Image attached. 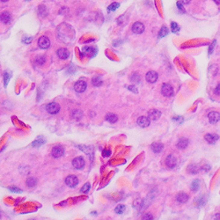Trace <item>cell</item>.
<instances>
[{"mask_svg": "<svg viewBox=\"0 0 220 220\" xmlns=\"http://www.w3.org/2000/svg\"><path fill=\"white\" fill-rule=\"evenodd\" d=\"M161 93L164 96L166 97H171L174 95V88L170 84H163L162 87H161Z\"/></svg>", "mask_w": 220, "mask_h": 220, "instance_id": "cell-1", "label": "cell"}, {"mask_svg": "<svg viewBox=\"0 0 220 220\" xmlns=\"http://www.w3.org/2000/svg\"><path fill=\"white\" fill-rule=\"evenodd\" d=\"M47 112L50 115H56L60 110V106L56 102H51L47 105Z\"/></svg>", "mask_w": 220, "mask_h": 220, "instance_id": "cell-2", "label": "cell"}, {"mask_svg": "<svg viewBox=\"0 0 220 220\" xmlns=\"http://www.w3.org/2000/svg\"><path fill=\"white\" fill-rule=\"evenodd\" d=\"M65 183L70 187H75L79 184V179L75 175H69L65 179Z\"/></svg>", "mask_w": 220, "mask_h": 220, "instance_id": "cell-3", "label": "cell"}, {"mask_svg": "<svg viewBox=\"0 0 220 220\" xmlns=\"http://www.w3.org/2000/svg\"><path fill=\"white\" fill-rule=\"evenodd\" d=\"M72 166L75 169H82L85 166V160L82 157H77L72 160Z\"/></svg>", "mask_w": 220, "mask_h": 220, "instance_id": "cell-4", "label": "cell"}, {"mask_svg": "<svg viewBox=\"0 0 220 220\" xmlns=\"http://www.w3.org/2000/svg\"><path fill=\"white\" fill-rule=\"evenodd\" d=\"M38 45H39V47L41 48L46 49V48H49V46H50V41L46 36H42L39 39V41H38Z\"/></svg>", "mask_w": 220, "mask_h": 220, "instance_id": "cell-5", "label": "cell"}, {"mask_svg": "<svg viewBox=\"0 0 220 220\" xmlns=\"http://www.w3.org/2000/svg\"><path fill=\"white\" fill-rule=\"evenodd\" d=\"M64 153V150L62 146L58 145V146H55L53 147L52 151H51V154L54 158L56 159H58V158H61Z\"/></svg>", "mask_w": 220, "mask_h": 220, "instance_id": "cell-6", "label": "cell"}, {"mask_svg": "<svg viewBox=\"0 0 220 220\" xmlns=\"http://www.w3.org/2000/svg\"><path fill=\"white\" fill-rule=\"evenodd\" d=\"M131 29H132L134 34L140 35V34H142L144 31V24L141 23V22H136V23L132 25Z\"/></svg>", "mask_w": 220, "mask_h": 220, "instance_id": "cell-7", "label": "cell"}, {"mask_svg": "<svg viewBox=\"0 0 220 220\" xmlns=\"http://www.w3.org/2000/svg\"><path fill=\"white\" fill-rule=\"evenodd\" d=\"M158 73L154 70H150L146 73V76H145V79L147 82L149 83H155V82L158 80Z\"/></svg>", "mask_w": 220, "mask_h": 220, "instance_id": "cell-8", "label": "cell"}, {"mask_svg": "<svg viewBox=\"0 0 220 220\" xmlns=\"http://www.w3.org/2000/svg\"><path fill=\"white\" fill-rule=\"evenodd\" d=\"M86 83L83 80H79V81L76 82V84L74 85V89L77 93H84L86 89Z\"/></svg>", "mask_w": 220, "mask_h": 220, "instance_id": "cell-9", "label": "cell"}, {"mask_svg": "<svg viewBox=\"0 0 220 220\" xmlns=\"http://www.w3.org/2000/svg\"><path fill=\"white\" fill-rule=\"evenodd\" d=\"M166 165L168 168H174L177 165V160L175 159V157L173 155H168L167 158L166 159Z\"/></svg>", "mask_w": 220, "mask_h": 220, "instance_id": "cell-10", "label": "cell"}, {"mask_svg": "<svg viewBox=\"0 0 220 220\" xmlns=\"http://www.w3.org/2000/svg\"><path fill=\"white\" fill-rule=\"evenodd\" d=\"M138 124L142 128L148 127L150 125V119L146 116H140L138 119Z\"/></svg>", "mask_w": 220, "mask_h": 220, "instance_id": "cell-11", "label": "cell"}, {"mask_svg": "<svg viewBox=\"0 0 220 220\" xmlns=\"http://www.w3.org/2000/svg\"><path fill=\"white\" fill-rule=\"evenodd\" d=\"M208 118L210 123L215 124L220 120L219 113H218V112H210L208 115Z\"/></svg>", "mask_w": 220, "mask_h": 220, "instance_id": "cell-12", "label": "cell"}, {"mask_svg": "<svg viewBox=\"0 0 220 220\" xmlns=\"http://www.w3.org/2000/svg\"><path fill=\"white\" fill-rule=\"evenodd\" d=\"M160 116H161L160 111H159L157 109H151L148 112V118L152 121H156V120L160 119Z\"/></svg>", "mask_w": 220, "mask_h": 220, "instance_id": "cell-13", "label": "cell"}, {"mask_svg": "<svg viewBox=\"0 0 220 220\" xmlns=\"http://www.w3.org/2000/svg\"><path fill=\"white\" fill-rule=\"evenodd\" d=\"M12 20L11 13L9 12H3L0 15V20L4 24H8Z\"/></svg>", "mask_w": 220, "mask_h": 220, "instance_id": "cell-14", "label": "cell"}, {"mask_svg": "<svg viewBox=\"0 0 220 220\" xmlns=\"http://www.w3.org/2000/svg\"><path fill=\"white\" fill-rule=\"evenodd\" d=\"M151 148L153 152H155V153H160V152H161V151H163V149H164V145H163V144H161V143L155 142V143H153V144H151Z\"/></svg>", "mask_w": 220, "mask_h": 220, "instance_id": "cell-15", "label": "cell"}, {"mask_svg": "<svg viewBox=\"0 0 220 220\" xmlns=\"http://www.w3.org/2000/svg\"><path fill=\"white\" fill-rule=\"evenodd\" d=\"M57 54L58 57L60 58V59H66L70 56L69 50L66 49V48H59L57 50Z\"/></svg>", "mask_w": 220, "mask_h": 220, "instance_id": "cell-16", "label": "cell"}, {"mask_svg": "<svg viewBox=\"0 0 220 220\" xmlns=\"http://www.w3.org/2000/svg\"><path fill=\"white\" fill-rule=\"evenodd\" d=\"M176 200L180 203H185L187 202L188 200V196L186 194V193H179L177 196H176Z\"/></svg>", "mask_w": 220, "mask_h": 220, "instance_id": "cell-17", "label": "cell"}, {"mask_svg": "<svg viewBox=\"0 0 220 220\" xmlns=\"http://www.w3.org/2000/svg\"><path fill=\"white\" fill-rule=\"evenodd\" d=\"M176 145H177V147H178L179 149L183 150V149L187 148V146L188 145V140L186 138H180L178 140Z\"/></svg>", "mask_w": 220, "mask_h": 220, "instance_id": "cell-18", "label": "cell"}, {"mask_svg": "<svg viewBox=\"0 0 220 220\" xmlns=\"http://www.w3.org/2000/svg\"><path fill=\"white\" fill-rule=\"evenodd\" d=\"M204 138L209 144H214L218 139V136L217 134H207L204 137Z\"/></svg>", "mask_w": 220, "mask_h": 220, "instance_id": "cell-19", "label": "cell"}, {"mask_svg": "<svg viewBox=\"0 0 220 220\" xmlns=\"http://www.w3.org/2000/svg\"><path fill=\"white\" fill-rule=\"evenodd\" d=\"M187 172L191 174H196L199 172V167L196 164H190L187 166Z\"/></svg>", "mask_w": 220, "mask_h": 220, "instance_id": "cell-20", "label": "cell"}, {"mask_svg": "<svg viewBox=\"0 0 220 220\" xmlns=\"http://www.w3.org/2000/svg\"><path fill=\"white\" fill-rule=\"evenodd\" d=\"M83 53L85 54V55H86V56H89V57H93L94 55H95V50H94V48H90V47H86V48H83Z\"/></svg>", "mask_w": 220, "mask_h": 220, "instance_id": "cell-21", "label": "cell"}, {"mask_svg": "<svg viewBox=\"0 0 220 220\" xmlns=\"http://www.w3.org/2000/svg\"><path fill=\"white\" fill-rule=\"evenodd\" d=\"M106 120L107 122H111V123H115V122H117V120H118V116L115 115V114L109 113V114H107V116H106Z\"/></svg>", "mask_w": 220, "mask_h": 220, "instance_id": "cell-22", "label": "cell"}, {"mask_svg": "<svg viewBox=\"0 0 220 220\" xmlns=\"http://www.w3.org/2000/svg\"><path fill=\"white\" fill-rule=\"evenodd\" d=\"M36 183H37V181H36V179L34 178V177H30V178H28L27 180H26V186L28 187H35L36 185Z\"/></svg>", "mask_w": 220, "mask_h": 220, "instance_id": "cell-23", "label": "cell"}, {"mask_svg": "<svg viewBox=\"0 0 220 220\" xmlns=\"http://www.w3.org/2000/svg\"><path fill=\"white\" fill-rule=\"evenodd\" d=\"M92 84H93L94 86H101L102 84H103V82L101 80V79L100 78V77H94L93 78V79H92Z\"/></svg>", "mask_w": 220, "mask_h": 220, "instance_id": "cell-24", "label": "cell"}, {"mask_svg": "<svg viewBox=\"0 0 220 220\" xmlns=\"http://www.w3.org/2000/svg\"><path fill=\"white\" fill-rule=\"evenodd\" d=\"M125 205H123V204H119L116 209H115V211H116V213L117 214H122L124 211H125Z\"/></svg>", "mask_w": 220, "mask_h": 220, "instance_id": "cell-25", "label": "cell"}, {"mask_svg": "<svg viewBox=\"0 0 220 220\" xmlns=\"http://www.w3.org/2000/svg\"><path fill=\"white\" fill-rule=\"evenodd\" d=\"M72 117L75 119V120H79L82 117V112L79 110H74L71 114Z\"/></svg>", "mask_w": 220, "mask_h": 220, "instance_id": "cell-26", "label": "cell"}, {"mask_svg": "<svg viewBox=\"0 0 220 220\" xmlns=\"http://www.w3.org/2000/svg\"><path fill=\"white\" fill-rule=\"evenodd\" d=\"M130 81L138 84L140 81V76H139L138 73H133L131 75V77H130Z\"/></svg>", "mask_w": 220, "mask_h": 220, "instance_id": "cell-27", "label": "cell"}, {"mask_svg": "<svg viewBox=\"0 0 220 220\" xmlns=\"http://www.w3.org/2000/svg\"><path fill=\"white\" fill-rule=\"evenodd\" d=\"M199 187H200V182L198 180H195L192 181V184H191V188L193 191H197L199 189Z\"/></svg>", "mask_w": 220, "mask_h": 220, "instance_id": "cell-28", "label": "cell"}, {"mask_svg": "<svg viewBox=\"0 0 220 220\" xmlns=\"http://www.w3.org/2000/svg\"><path fill=\"white\" fill-rule=\"evenodd\" d=\"M35 62L39 65L43 64L45 63V57H43V56H38L37 57L35 58Z\"/></svg>", "mask_w": 220, "mask_h": 220, "instance_id": "cell-29", "label": "cell"}, {"mask_svg": "<svg viewBox=\"0 0 220 220\" xmlns=\"http://www.w3.org/2000/svg\"><path fill=\"white\" fill-rule=\"evenodd\" d=\"M119 4L118 3H112L108 7H107V9H108V11H112V12H114V11H116V9L119 7Z\"/></svg>", "mask_w": 220, "mask_h": 220, "instance_id": "cell-30", "label": "cell"}, {"mask_svg": "<svg viewBox=\"0 0 220 220\" xmlns=\"http://www.w3.org/2000/svg\"><path fill=\"white\" fill-rule=\"evenodd\" d=\"M39 13H40L42 16H46L47 13H48L46 7L43 6V5H41V6L39 7Z\"/></svg>", "mask_w": 220, "mask_h": 220, "instance_id": "cell-31", "label": "cell"}, {"mask_svg": "<svg viewBox=\"0 0 220 220\" xmlns=\"http://www.w3.org/2000/svg\"><path fill=\"white\" fill-rule=\"evenodd\" d=\"M90 184L89 183H85V185L82 187L81 188V192L82 193H84V194H86V193H88V191L90 190Z\"/></svg>", "mask_w": 220, "mask_h": 220, "instance_id": "cell-32", "label": "cell"}, {"mask_svg": "<svg viewBox=\"0 0 220 220\" xmlns=\"http://www.w3.org/2000/svg\"><path fill=\"white\" fill-rule=\"evenodd\" d=\"M171 30H172V32H174V33H177V32L180 30V27H179L178 24H176L175 22H172V23H171Z\"/></svg>", "mask_w": 220, "mask_h": 220, "instance_id": "cell-33", "label": "cell"}, {"mask_svg": "<svg viewBox=\"0 0 220 220\" xmlns=\"http://www.w3.org/2000/svg\"><path fill=\"white\" fill-rule=\"evenodd\" d=\"M204 203H205V199H204V197H199V198L197 200V202H196V204H197V206H202V205H203Z\"/></svg>", "mask_w": 220, "mask_h": 220, "instance_id": "cell-34", "label": "cell"}, {"mask_svg": "<svg viewBox=\"0 0 220 220\" xmlns=\"http://www.w3.org/2000/svg\"><path fill=\"white\" fill-rule=\"evenodd\" d=\"M168 34V30H167V28H166V26H162V28L160 29V37H164V36H166V35Z\"/></svg>", "mask_w": 220, "mask_h": 220, "instance_id": "cell-35", "label": "cell"}, {"mask_svg": "<svg viewBox=\"0 0 220 220\" xmlns=\"http://www.w3.org/2000/svg\"><path fill=\"white\" fill-rule=\"evenodd\" d=\"M43 144H44V141H43V140L37 139V140H35V142L32 144V145H33L34 147H39V146H41V145Z\"/></svg>", "mask_w": 220, "mask_h": 220, "instance_id": "cell-36", "label": "cell"}, {"mask_svg": "<svg viewBox=\"0 0 220 220\" xmlns=\"http://www.w3.org/2000/svg\"><path fill=\"white\" fill-rule=\"evenodd\" d=\"M142 220H153V216H152L151 213H145L143 216Z\"/></svg>", "mask_w": 220, "mask_h": 220, "instance_id": "cell-37", "label": "cell"}, {"mask_svg": "<svg viewBox=\"0 0 220 220\" xmlns=\"http://www.w3.org/2000/svg\"><path fill=\"white\" fill-rule=\"evenodd\" d=\"M111 155V151L108 150V149H105L102 151V156L104 158H107V157H109Z\"/></svg>", "mask_w": 220, "mask_h": 220, "instance_id": "cell-38", "label": "cell"}, {"mask_svg": "<svg viewBox=\"0 0 220 220\" xmlns=\"http://www.w3.org/2000/svg\"><path fill=\"white\" fill-rule=\"evenodd\" d=\"M9 189L12 191V192H15V193H21V189L17 187H9Z\"/></svg>", "mask_w": 220, "mask_h": 220, "instance_id": "cell-39", "label": "cell"}, {"mask_svg": "<svg viewBox=\"0 0 220 220\" xmlns=\"http://www.w3.org/2000/svg\"><path fill=\"white\" fill-rule=\"evenodd\" d=\"M177 7H178V9H179L180 11H181L182 12H185V9L183 8V4H182L181 1H178V2H177Z\"/></svg>", "mask_w": 220, "mask_h": 220, "instance_id": "cell-40", "label": "cell"}, {"mask_svg": "<svg viewBox=\"0 0 220 220\" xmlns=\"http://www.w3.org/2000/svg\"><path fill=\"white\" fill-rule=\"evenodd\" d=\"M128 89L129 90V91H131V92H133V93H138V89H137V87L135 86V85H129V87H128Z\"/></svg>", "mask_w": 220, "mask_h": 220, "instance_id": "cell-41", "label": "cell"}, {"mask_svg": "<svg viewBox=\"0 0 220 220\" xmlns=\"http://www.w3.org/2000/svg\"><path fill=\"white\" fill-rule=\"evenodd\" d=\"M4 79H5V85H7V83H8V80H9V74L7 73V72H5V74H4Z\"/></svg>", "mask_w": 220, "mask_h": 220, "instance_id": "cell-42", "label": "cell"}, {"mask_svg": "<svg viewBox=\"0 0 220 220\" xmlns=\"http://www.w3.org/2000/svg\"><path fill=\"white\" fill-rule=\"evenodd\" d=\"M215 93H216L217 95H220V84H218V85H217V87H216V89H215Z\"/></svg>", "mask_w": 220, "mask_h": 220, "instance_id": "cell-43", "label": "cell"}, {"mask_svg": "<svg viewBox=\"0 0 220 220\" xmlns=\"http://www.w3.org/2000/svg\"><path fill=\"white\" fill-rule=\"evenodd\" d=\"M212 220H220V213H217L212 217Z\"/></svg>", "mask_w": 220, "mask_h": 220, "instance_id": "cell-44", "label": "cell"}, {"mask_svg": "<svg viewBox=\"0 0 220 220\" xmlns=\"http://www.w3.org/2000/svg\"><path fill=\"white\" fill-rule=\"evenodd\" d=\"M180 1H181V2L182 4H185V5H186V4H188V3H189V2H190L191 0H180Z\"/></svg>", "mask_w": 220, "mask_h": 220, "instance_id": "cell-45", "label": "cell"}, {"mask_svg": "<svg viewBox=\"0 0 220 220\" xmlns=\"http://www.w3.org/2000/svg\"><path fill=\"white\" fill-rule=\"evenodd\" d=\"M217 5H220V0H213Z\"/></svg>", "mask_w": 220, "mask_h": 220, "instance_id": "cell-46", "label": "cell"}, {"mask_svg": "<svg viewBox=\"0 0 220 220\" xmlns=\"http://www.w3.org/2000/svg\"><path fill=\"white\" fill-rule=\"evenodd\" d=\"M1 1H2V2H7L8 0H1Z\"/></svg>", "mask_w": 220, "mask_h": 220, "instance_id": "cell-47", "label": "cell"}, {"mask_svg": "<svg viewBox=\"0 0 220 220\" xmlns=\"http://www.w3.org/2000/svg\"><path fill=\"white\" fill-rule=\"evenodd\" d=\"M0 218H1V214H0Z\"/></svg>", "mask_w": 220, "mask_h": 220, "instance_id": "cell-48", "label": "cell"}, {"mask_svg": "<svg viewBox=\"0 0 220 220\" xmlns=\"http://www.w3.org/2000/svg\"><path fill=\"white\" fill-rule=\"evenodd\" d=\"M31 220H35V219H31Z\"/></svg>", "mask_w": 220, "mask_h": 220, "instance_id": "cell-49", "label": "cell"}]
</instances>
